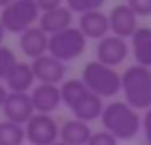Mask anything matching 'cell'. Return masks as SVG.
Returning <instances> with one entry per match:
<instances>
[{"instance_id": "obj_3", "label": "cell", "mask_w": 151, "mask_h": 145, "mask_svg": "<svg viewBox=\"0 0 151 145\" xmlns=\"http://www.w3.org/2000/svg\"><path fill=\"white\" fill-rule=\"evenodd\" d=\"M81 81L91 93H95L101 100L116 97L122 91V75L116 69H110L97 60H91L83 66Z\"/></svg>"}, {"instance_id": "obj_24", "label": "cell", "mask_w": 151, "mask_h": 145, "mask_svg": "<svg viewBox=\"0 0 151 145\" xmlns=\"http://www.w3.org/2000/svg\"><path fill=\"white\" fill-rule=\"evenodd\" d=\"M87 145H118V139L112 137V135L106 133V131H97V133L91 135V139H89Z\"/></svg>"}, {"instance_id": "obj_12", "label": "cell", "mask_w": 151, "mask_h": 145, "mask_svg": "<svg viewBox=\"0 0 151 145\" xmlns=\"http://www.w3.org/2000/svg\"><path fill=\"white\" fill-rule=\"evenodd\" d=\"M73 19H75V15L68 11L66 4H62V6H58V9L50 11V13L40 15L37 27H40L46 35H56V33H60V31L70 29V27H73Z\"/></svg>"}, {"instance_id": "obj_17", "label": "cell", "mask_w": 151, "mask_h": 145, "mask_svg": "<svg viewBox=\"0 0 151 145\" xmlns=\"http://www.w3.org/2000/svg\"><path fill=\"white\" fill-rule=\"evenodd\" d=\"M91 135H93L91 126L83 120H77V118L64 120L60 124V141L66 145H87Z\"/></svg>"}, {"instance_id": "obj_11", "label": "cell", "mask_w": 151, "mask_h": 145, "mask_svg": "<svg viewBox=\"0 0 151 145\" xmlns=\"http://www.w3.org/2000/svg\"><path fill=\"white\" fill-rule=\"evenodd\" d=\"M31 102L35 108V114H52L62 106V95H60V85H46L37 83L31 89Z\"/></svg>"}, {"instance_id": "obj_20", "label": "cell", "mask_w": 151, "mask_h": 145, "mask_svg": "<svg viewBox=\"0 0 151 145\" xmlns=\"http://www.w3.org/2000/svg\"><path fill=\"white\" fill-rule=\"evenodd\" d=\"M87 91L85 83L81 79H66L62 85H60V95H62V104L66 108H73L75 102Z\"/></svg>"}, {"instance_id": "obj_9", "label": "cell", "mask_w": 151, "mask_h": 145, "mask_svg": "<svg viewBox=\"0 0 151 145\" xmlns=\"http://www.w3.org/2000/svg\"><path fill=\"white\" fill-rule=\"evenodd\" d=\"M2 112H4V120L21 124V126H25L35 116V108H33L29 93H11L9 91V97L2 106Z\"/></svg>"}, {"instance_id": "obj_13", "label": "cell", "mask_w": 151, "mask_h": 145, "mask_svg": "<svg viewBox=\"0 0 151 145\" xmlns=\"http://www.w3.org/2000/svg\"><path fill=\"white\" fill-rule=\"evenodd\" d=\"M81 33L87 38V40H104L106 35H110V21H108V15L99 9V11H91V13H85L79 17V25Z\"/></svg>"}, {"instance_id": "obj_10", "label": "cell", "mask_w": 151, "mask_h": 145, "mask_svg": "<svg viewBox=\"0 0 151 145\" xmlns=\"http://www.w3.org/2000/svg\"><path fill=\"white\" fill-rule=\"evenodd\" d=\"M33 75L37 83H46V85H62L66 81V64L60 62L58 58L46 54L37 60L31 62Z\"/></svg>"}, {"instance_id": "obj_22", "label": "cell", "mask_w": 151, "mask_h": 145, "mask_svg": "<svg viewBox=\"0 0 151 145\" xmlns=\"http://www.w3.org/2000/svg\"><path fill=\"white\" fill-rule=\"evenodd\" d=\"M68 11L73 15H85V13H91V11H99L101 9V0H68L66 2Z\"/></svg>"}, {"instance_id": "obj_5", "label": "cell", "mask_w": 151, "mask_h": 145, "mask_svg": "<svg viewBox=\"0 0 151 145\" xmlns=\"http://www.w3.org/2000/svg\"><path fill=\"white\" fill-rule=\"evenodd\" d=\"M85 48H87V38L81 33L79 27H70L66 31H60L56 35H50L48 54L66 64L70 60H77L85 52Z\"/></svg>"}, {"instance_id": "obj_14", "label": "cell", "mask_w": 151, "mask_h": 145, "mask_svg": "<svg viewBox=\"0 0 151 145\" xmlns=\"http://www.w3.org/2000/svg\"><path fill=\"white\" fill-rule=\"evenodd\" d=\"M48 44H50V35H46L37 25L19 35V48L31 60H37V58L46 56L48 54Z\"/></svg>"}, {"instance_id": "obj_15", "label": "cell", "mask_w": 151, "mask_h": 145, "mask_svg": "<svg viewBox=\"0 0 151 145\" xmlns=\"http://www.w3.org/2000/svg\"><path fill=\"white\" fill-rule=\"evenodd\" d=\"M4 87L11 93H31V89L35 87V75L31 64L17 62L9 73V77L4 79Z\"/></svg>"}, {"instance_id": "obj_26", "label": "cell", "mask_w": 151, "mask_h": 145, "mask_svg": "<svg viewBox=\"0 0 151 145\" xmlns=\"http://www.w3.org/2000/svg\"><path fill=\"white\" fill-rule=\"evenodd\" d=\"M35 4H37L40 15L50 13V11H54V9H58V6H62V2H60V0H35Z\"/></svg>"}, {"instance_id": "obj_2", "label": "cell", "mask_w": 151, "mask_h": 145, "mask_svg": "<svg viewBox=\"0 0 151 145\" xmlns=\"http://www.w3.org/2000/svg\"><path fill=\"white\" fill-rule=\"evenodd\" d=\"M122 95L124 102L137 112L151 108V69L132 64L122 73Z\"/></svg>"}, {"instance_id": "obj_4", "label": "cell", "mask_w": 151, "mask_h": 145, "mask_svg": "<svg viewBox=\"0 0 151 145\" xmlns=\"http://www.w3.org/2000/svg\"><path fill=\"white\" fill-rule=\"evenodd\" d=\"M40 21V11L35 0H13L9 6L0 11V23L6 33H25L27 29L35 27Z\"/></svg>"}, {"instance_id": "obj_7", "label": "cell", "mask_w": 151, "mask_h": 145, "mask_svg": "<svg viewBox=\"0 0 151 145\" xmlns=\"http://www.w3.org/2000/svg\"><path fill=\"white\" fill-rule=\"evenodd\" d=\"M130 52V46L126 44V40H120L116 35H106L104 40L97 42L95 46V60L110 66V69H116L118 64H122L126 60Z\"/></svg>"}, {"instance_id": "obj_27", "label": "cell", "mask_w": 151, "mask_h": 145, "mask_svg": "<svg viewBox=\"0 0 151 145\" xmlns=\"http://www.w3.org/2000/svg\"><path fill=\"white\" fill-rule=\"evenodd\" d=\"M6 97H9V89L4 87V83H0V110H2V106H4V102H6Z\"/></svg>"}, {"instance_id": "obj_29", "label": "cell", "mask_w": 151, "mask_h": 145, "mask_svg": "<svg viewBox=\"0 0 151 145\" xmlns=\"http://www.w3.org/2000/svg\"><path fill=\"white\" fill-rule=\"evenodd\" d=\"M54 145H66V143H62V141H56V143H54Z\"/></svg>"}, {"instance_id": "obj_6", "label": "cell", "mask_w": 151, "mask_h": 145, "mask_svg": "<svg viewBox=\"0 0 151 145\" xmlns=\"http://www.w3.org/2000/svg\"><path fill=\"white\" fill-rule=\"evenodd\" d=\"M25 137L31 145H54L60 141V124L50 114H35L25 124Z\"/></svg>"}, {"instance_id": "obj_1", "label": "cell", "mask_w": 151, "mask_h": 145, "mask_svg": "<svg viewBox=\"0 0 151 145\" xmlns=\"http://www.w3.org/2000/svg\"><path fill=\"white\" fill-rule=\"evenodd\" d=\"M101 126L118 141H130L141 131V114L124 100H112L101 112Z\"/></svg>"}, {"instance_id": "obj_18", "label": "cell", "mask_w": 151, "mask_h": 145, "mask_svg": "<svg viewBox=\"0 0 151 145\" xmlns=\"http://www.w3.org/2000/svg\"><path fill=\"white\" fill-rule=\"evenodd\" d=\"M130 52L134 64L151 69V27H139L130 38Z\"/></svg>"}, {"instance_id": "obj_28", "label": "cell", "mask_w": 151, "mask_h": 145, "mask_svg": "<svg viewBox=\"0 0 151 145\" xmlns=\"http://www.w3.org/2000/svg\"><path fill=\"white\" fill-rule=\"evenodd\" d=\"M4 35H6V29L2 27V23H0V46H2V42H4Z\"/></svg>"}, {"instance_id": "obj_21", "label": "cell", "mask_w": 151, "mask_h": 145, "mask_svg": "<svg viewBox=\"0 0 151 145\" xmlns=\"http://www.w3.org/2000/svg\"><path fill=\"white\" fill-rule=\"evenodd\" d=\"M17 62H19V60H17V56H15V52H13L11 48L0 46V81H4V79L9 77V73L13 71V66H15Z\"/></svg>"}, {"instance_id": "obj_19", "label": "cell", "mask_w": 151, "mask_h": 145, "mask_svg": "<svg viewBox=\"0 0 151 145\" xmlns=\"http://www.w3.org/2000/svg\"><path fill=\"white\" fill-rule=\"evenodd\" d=\"M27 141L25 137V126L0 120V145H23Z\"/></svg>"}, {"instance_id": "obj_8", "label": "cell", "mask_w": 151, "mask_h": 145, "mask_svg": "<svg viewBox=\"0 0 151 145\" xmlns=\"http://www.w3.org/2000/svg\"><path fill=\"white\" fill-rule=\"evenodd\" d=\"M137 15L130 11L128 2H122V4H116L112 6V11L108 13V21H110V33L120 38V40H130L134 35V31L139 29V23H137Z\"/></svg>"}, {"instance_id": "obj_25", "label": "cell", "mask_w": 151, "mask_h": 145, "mask_svg": "<svg viewBox=\"0 0 151 145\" xmlns=\"http://www.w3.org/2000/svg\"><path fill=\"white\" fill-rule=\"evenodd\" d=\"M141 131H143V135H145L147 145H151V108L141 116Z\"/></svg>"}, {"instance_id": "obj_23", "label": "cell", "mask_w": 151, "mask_h": 145, "mask_svg": "<svg viewBox=\"0 0 151 145\" xmlns=\"http://www.w3.org/2000/svg\"><path fill=\"white\" fill-rule=\"evenodd\" d=\"M128 6L137 17H149L151 15V0H128Z\"/></svg>"}, {"instance_id": "obj_16", "label": "cell", "mask_w": 151, "mask_h": 145, "mask_svg": "<svg viewBox=\"0 0 151 145\" xmlns=\"http://www.w3.org/2000/svg\"><path fill=\"white\" fill-rule=\"evenodd\" d=\"M104 108H106V104H104V100L101 97H97L95 93H91L89 89L75 102V106L70 108V112H73V116L77 118V120H83V122H93L95 118H101V112H104Z\"/></svg>"}]
</instances>
